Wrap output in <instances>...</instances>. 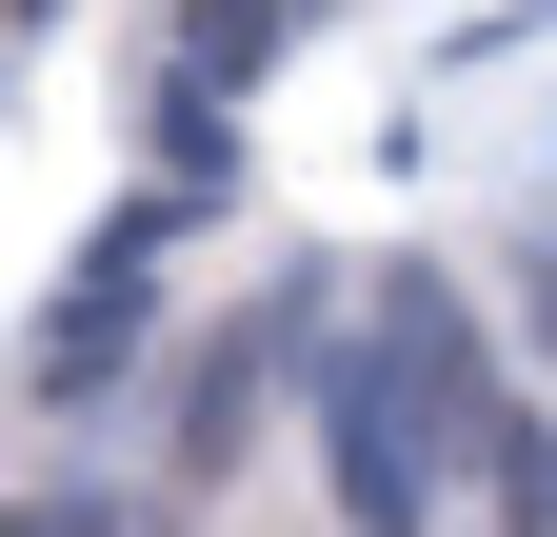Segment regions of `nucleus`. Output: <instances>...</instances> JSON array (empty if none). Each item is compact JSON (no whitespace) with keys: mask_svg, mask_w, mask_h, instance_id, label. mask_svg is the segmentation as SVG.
<instances>
[{"mask_svg":"<svg viewBox=\"0 0 557 537\" xmlns=\"http://www.w3.org/2000/svg\"><path fill=\"white\" fill-rule=\"evenodd\" d=\"M518 279H537V339H557V239H537V259H518Z\"/></svg>","mask_w":557,"mask_h":537,"instance_id":"nucleus-1","label":"nucleus"}]
</instances>
